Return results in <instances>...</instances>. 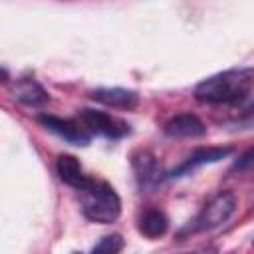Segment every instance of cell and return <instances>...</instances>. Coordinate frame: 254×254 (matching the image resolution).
<instances>
[{"mask_svg": "<svg viewBox=\"0 0 254 254\" xmlns=\"http://www.w3.org/2000/svg\"><path fill=\"white\" fill-rule=\"evenodd\" d=\"M254 89V67H232L204 77L194 87V99L208 105L240 103Z\"/></svg>", "mask_w": 254, "mask_h": 254, "instance_id": "obj_1", "label": "cell"}, {"mask_svg": "<svg viewBox=\"0 0 254 254\" xmlns=\"http://www.w3.org/2000/svg\"><path fill=\"white\" fill-rule=\"evenodd\" d=\"M81 212L87 220L97 224H111L121 214V198L115 189L101 179H87V183L77 190Z\"/></svg>", "mask_w": 254, "mask_h": 254, "instance_id": "obj_2", "label": "cell"}, {"mask_svg": "<svg viewBox=\"0 0 254 254\" xmlns=\"http://www.w3.org/2000/svg\"><path fill=\"white\" fill-rule=\"evenodd\" d=\"M236 194L230 192V190H220L216 192L198 212L196 216L185 224L179 232V236H189V234H198V232H208V230H214L218 226H222L236 210Z\"/></svg>", "mask_w": 254, "mask_h": 254, "instance_id": "obj_3", "label": "cell"}, {"mask_svg": "<svg viewBox=\"0 0 254 254\" xmlns=\"http://www.w3.org/2000/svg\"><path fill=\"white\" fill-rule=\"evenodd\" d=\"M79 123L83 125V129L91 135H103L107 139H121L125 135H129L131 127L129 123H125L123 119L105 113V111H97V109H81L79 111Z\"/></svg>", "mask_w": 254, "mask_h": 254, "instance_id": "obj_4", "label": "cell"}, {"mask_svg": "<svg viewBox=\"0 0 254 254\" xmlns=\"http://www.w3.org/2000/svg\"><path fill=\"white\" fill-rule=\"evenodd\" d=\"M38 121L48 129V131H52L54 135H58L60 139H64V141H67V143H71V145H81V147H85L87 143H89V139H91V135L83 129V125L81 123H75V121H71V119H62V117H56V115H48V113H42L40 117H38Z\"/></svg>", "mask_w": 254, "mask_h": 254, "instance_id": "obj_5", "label": "cell"}, {"mask_svg": "<svg viewBox=\"0 0 254 254\" xmlns=\"http://www.w3.org/2000/svg\"><path fill=\"white\" fill-rule=\"evenodd\" d=\"M232 153V147H200L196 151H192L175 171H171V175H167L169 179H179V177H185L189 173H192L194 169L202 167V165H210V163H216L224 157H228Z\"/></svg>", "mask_w": 254, "mask_h": 254, "instance_id": "obj_6", "label": "cell"}, {"mask_svg": "<svg viewBox=\"0 0 254 254\" xmlns=\"http://www.w3.org/2000/svg\"><path fill=\"white\" fill-rule=\"evenodd\" d=\"M165 133L175 139H196L206 133L204 123L192 113H179L165 123Z\"/></svg>", "mask_w": 254, "mask_h": 254, "instance_id": "obj_7", "label": "cell"}, {"mask_svg": "<svg viewBox=\"0 0 254 254\" xmlns=\"http://www.w3.org/2000/svg\"><path fill=\"white\" fill-rule=\"evenodd\" d=\"M89 95L91 99L115 109H135L139 105V95L123 87H99V89H93Z\"/></svg>", "mask_w": 254, "mask_h": 254, "instance_id": "obj_8", "label": "cell"}, {"mask_svg": "<svg viewBox=\"0 0 254 254\" xmlns=\"http://www.w3.org/2000/svg\"><path fill=\"white\" fill-rule=\"evenodd\" d=\"M56 171H58V177L71 189L79 190L85 183H87V175L83 173L81 169V163L73 157V155H60L58 161H56Z\"/></svg>", "mask_w": 254, "mask_h": 254, "instance_id": "obj_9", "label": "cell"}, {"mask_svg": "<svg viewBox=\"0 0 254 254\" xmlns=\"http://www.w3.org/2000/svg\"><path fill=\"white\" fill-rule=\"evenodd\" d=\"M131 165L135 171V177L139 181L141 187H149L153 183H157L161 179V171H159V163L157 159L149 153V151H139L131 157Z\"/></svg>", "mask_w": 254, "mask_h": 254, "instance_id": "obj_10", "label": "cell"}, {"mask_svg": "<svg viewBox=\"0 0 254 254\" xmlns=\"http://www.w3.org/2000/svg\"><path fill=\"white\" fill-rule=\"evenodd\" d=\"M137 228L143 236L155 240L169 230V218L159 208H147L145 212H141V216L137 220Z\"/></svg>", "mask_w": 254, "mask_h": 254, "instance_id": "obj_11", "label": "cell"}, {"mask_svg": "<svg viewBox=\"0 0 254 254\" xmlns=\"http://www.w3.org/2000/svg\"><path fill=\"white\" fill-rule=\"evenodd\" d=\"M14 97H16L20 103L30 105V107L44 105V103L50 99L48 91H46L36 79H30V77L20 79V81L16 83V87H14Z\"/></svg>", "mask_w": 254, "mask_h": 254, "instance_id": "obj_12", "label": "cell"}, {"mask_svg": "<svg viewBox=\"0 0 254 254\" xmlns=\"http://www.w3.org/2000/svg\"><path fill=\"white\" fill-rule=\"evenodd\" d=\"M125 246V240L121 234L113 232V234H105L91 250V254H119Z\"/></svg>", "mask_w": 254, "mask_h": 254, "instance_id": "obj_13", "label": "cell"}, {"mask_svg": "<svg viewBox=\"0 0 254 254\" xmlns=\"http://www.w3.org/2000/svg\"><path fill=\"white\" fill-rule=\"evenodd\" d=\"M252 169H254V147L248 149L244 155H240V159L234 163L232 171H236V173H246V171H252Z\"/></svg>", "mask_w": 254, "mask_h": 254, "instance_id": "obj_14", "label": "cell"}, {"mask_svg": "<svg viewBox=\"0 0 254 254\" xmlns=\"http://www.w3.org/2000/svg\"><path fill=\"white\" fill-rule=\"evenodd\" d=\"M181 254H216V248L204 246V248H194V250H190V252H181Z\"/></svg>", "mask_w": 254, "mask_h": 254, "instance_id": "obj_15", "label": "cell"}, {"mask_svg": "<svg viewBox=\"0 0 254 254\" xmlns=\"http://www.w3.org/2000/svg\"><path fill=\"white\" fill-rule=\"evenodd\" d=\"M252 242H254V238H252Z\"/></svg>", "mask_w": 254, "mask_h": 254, "instance_id": "obj_16", "label": "cell"}]
</instances>
